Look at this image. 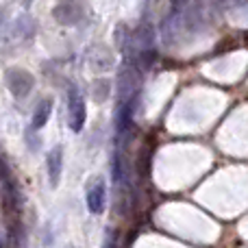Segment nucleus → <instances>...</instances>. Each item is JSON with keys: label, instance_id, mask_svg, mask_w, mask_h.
<instances>
[{"label": "nucleus", "instance_id": "f257e3e1", "mask_svg": "<svg viewBox=\"0 0 248 248\" xmlns=\"http://www.w3.org/2000/svg\"><path fill=\"white\" fill-rule=\"evenodd\" d=\"M87 120V107L78 87L70 85L68 90V126L72 133H81Z\"/></svg>", "mask_w": 248, "mask_h": 248}, {"label": "nucleus", "instance_id": "f03ea898", "mask_svg": "<svg viewBox=\"0 0 248 248\" xmlns=\"http://www.w3.org/2000/svg\"><path fill=\"white\" fill-rule=\"evenodd\" d=\"M85 201H87V209L90 214L100 216L107 207V183H105L103 176H96V179L90 181L85 192Z\"/></svg>", "mask_w": 248, "mask_h": 248}, {"label": "nucleus", "instance_id": "7ed1b4c3", "mask_svg": "<svg viewBox=\"0 0 248 248\" xmlns=\"http://www.w3.org/2000/svg\"><path fill=\"white\" fill-rule=\"evenodd\" d=\"M33 77L26 70H9L7 72V87L16 98H26L33 90Z\"/></svg>", "mask_w": 248, "mask_h": 248}, {"label": "nucleus", "instance_id": "20e7f679", "mask_svg": "<svg viewBox=\"0 0 248 248\" xmlns=\"http://www.w3.org/2000/svg\"><path fill=\"white\" fill-rule=\"evenodd\" d=\"M61 170H63V146H52L46 157V172L50 187H59Z\"/></svg>", "mask_w": 248, "mask_h": 248}, {"label": "nucleus", "instance_id": "39448f33", "mask_svg": "<svg viewBox=\"0 0 248 248\" xmlns=\"http://www.w3.org/2000/svg\"><path fill=\"white\" fill-rule=\"evenodd\" d=\"M55 17L61 24H77L81 20V11L77 7V0H63L59 7L55 9Z\"/></svg>", "mask_w": 248, "mask_h": 248}, {"label": "nucleus", "instance_id": "423d86ee", "mask_svg": "<svg viewBox=\"0 0 248 248\" xmlns=\"http://www.w3.org/2000/svg\"><path fill=\"white\" fill-rule=\"evenodd\" d=\"M52 113V100H42V103L35 107L33 111V120H31V131H42L44 126H46L48 118H50Z\"/></svg>", "mask_w": 248, "mask_h": 248}, {"label": "nucleus", "instance_id": "0eeeda50", "mask_svg": "<svg viewBox=\"0 0 248 248\" xmlns=\"http://www.w3.org/2000/svg\"><path fill=\"white\" fill-rule=\"evenodd\" d=\"M7 229L2 227V224H0V248H7Z\"/></svg>", "mask_w": 248, "mask_h": 248}, {"label": "nucleus", "instance_id": "6e6552de", "mask_svg": "<svg viewBox=\"0 0 248 248\" xmlns=\"http://www.w3.org/2000/svg\"><path fill=\"white\" fill-rule=\"evenodd\" d=\"M235 2H240V4H244V2H246V0H235Z\"/></svg>", "mask_w": 248, "mask_h": 248}]
</instances>
